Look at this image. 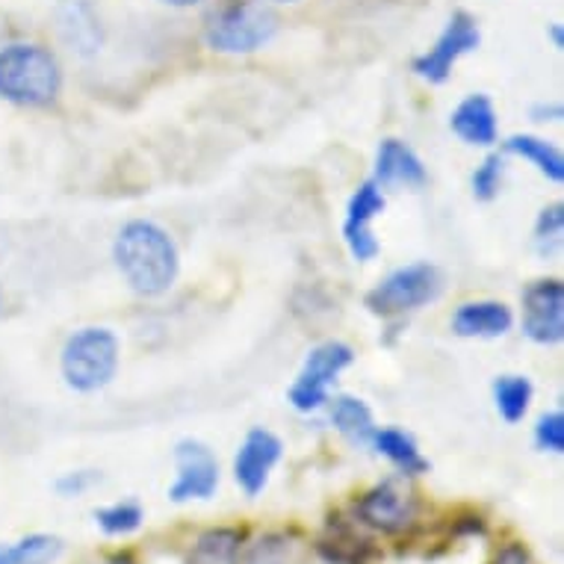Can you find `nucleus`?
Returning a JSON list of instances; mask_svg holds the SVG:
<instances>
[{"label":"nucleus","mask_w":564,"mask_h":564,"mask_svg":"<svg viewBox=\"0 0 564 564\" xmlns=\"http://www.w3.org/2000/svg\"><path fill=\"white\" fill-rule=\"evenodd\" d=\"M112 260L128 288L139 296H163L175 284L181 258L175 240L158 223L133 219L112 242Z\"/></svg>","instance_id":"f257e3e1"},{"label":"nucleus","mask_w":564,"mask_h":564,"mask_svg":"<svg viewBox=\"0 0 564 564\" xmlns=\"http://www.w3.org/2000/svg\"><path fill=\"white\" fill-rule=\"evenodd\" d=\"M63 93V68L56 56L33 42H12L0 47V98L42 110L59 98Z\"/></svg>","instance_id":"f03ea898"},{"label":"nucleus","mask_w":564,"mask_h":564,"mask_svg":"<svg viewBox=\"0 0 564 564\" xmlns=\"http://www.w3.org/2000/svg\"><path fill=\"white\" fill-rule=\"evenodd\" d=\"M278 33L275 12L260 0H228L210 12L204 42L216 54H254Z\"/></svg>","instance_id":"7ed1b4c3"},{"label":"nucleus","mask_w":564,"mask_h":564,"mask_svg":"<svg viewBox=\"0 0 564 564\" xmlns=\"http://www.w3.org/2000/svg\"><path fill=\"white\" fill-rule=\"evenodd\" d=\"M65 384L77 393L107 388L119 370V340L110 328H80L68 337L59 358Z\"/></svg>","instance_id":"20e7f679"},{"label":"nucleus","mask_w":564,"mask_h":564,"mask_svg":"<svg viewBox=\"0 0 564 564\" xmlns=\"http://www.w3.org/2000/svg\"><path fill=\"white\" fill-rule=\"evenodd\" d=\"M444 290V278L432 263H411L390 272L379 288L370 290L367 307L379 316H402L435 302Z\"/></svg>","instance_id":"39448f33"},{"label":"nucleus","mask_w":564,"mask_h":564,"mask_svg":"<svg viewBox=\"0 0 564 564\" xmlns=\"http://www.w3.org/2000/svg\"><path fill=\"white\" fill-rule=\"evenodd\" d=\"M351 364V349L346 343H323L307 355L305 367L299 372V379L290 388V405L311 414L328 402V388H332L337 376Z\"/></svg>","instance_id":"423d86ee"},{"label":"nucleus","mask_w":564,"mask_h":564,"mask_svg":"<svg viewBox=\"0 0 564 564\" xmlns=\"http://www.w3.org/2000/svg\"><path fill=\"white\" fill-rule=\"evenodd\" d=\"M479 42L481 33L476 19L467 15V12H455L453 19L446 21V28L441 30V36L435 39V45L414 59V75L429 80V84H446L449 75H453L455 63L470 51H476Z\"/></svg>","instance_id":"0eeeda50"},{"label":"nucleus","mask_w":564,"mask_h":564,"mask_svg":"<svg viewBox=\"0 0 564 564\" xmlns=\"http://www.w3.org/2000/svg\"><path fill=\"white\" fill-rule=\"evenodd\" d=\"M416 509H420L416 497L405 485H399L397 479H384L381 485L370 488L355 506L361 523H367L376 532H384V535L408 532L414 527Z\"/></svg>","instance_id":"6e6552de"},{"label":"nucleus","mask_w":564,"mask_h":564,"mask_svg":"<svg viewBox=\"0 0 564 564\" xmlns=\"http://www.w3.org/2000/svg\"><path fill=\"white\" fill-rule=\"evenodd\" d=\"M523 332L529 340L541 343V346L564 340V284L558 278H544L527 288Z\"/></svg>","instance_id":"1a4fd4ad"},{"label":"nucleus","mask_w":564,"mask_h":564,"mask_svg":"<svg viewBox=\"0 0 564 564\" xmlns=\"http://www.w3.org/2000/svg\"><path fill=\"white\" fill-rule=\"evenodd\" d=\"M177 479L169 488V500L189 502V500H210L219 488V464L216 455L202 444L186 437L175 449Z\"/></svg>","instance_id":"9d476101"},{"label":"nucleus","mask_w":564,"mask_h":564,"mask_svg":"<svg viewBox=\"0 0 564 564\" xmlns=\"http://www.w3.org/2000/svg\"><path fill=\"white\" fill-rule=\"evenodd\" d=\"M384 210V193L376 181H367V184L358 186V193L349 198V207H346V223H343V240H346V249L351 251V258L372 260L379 254V240L372 234V219Z\"/></svg>","instance_id":"9b49d317"},{"label":"nucleus","mask_w":564,"mask_h":564,"mask_svg":"<svg viewBox=\"0 0 564 564\" xmlns=\"http://www.w3.org/2000/svg\"><path fill=\"white\" fill-rule=\"evenodd\" d=\"M281 441L267 429H251L234 458V479L249 497H258L267 488L269 473L281 462Z\"/></svg>","instance_id":"f8f14e48"},{"label":"nucleus","mask_w":564,"mask_h":564,"mask_svg":"<svg viewBox=\"0 0 564 564\" xmlns=\"http://www.w3.org/2000/svg\"><path fill=\"white\" fill-rule=\"evenodd\" d=\"M56 30L77 56H95L104 45L101 19L89 0H59L56 3Z\"/></svg>","instance_id":"ddd939ff"},{"label":"nucleus","mask_w":564,"mask_h":564,"mask_svg":"<svg viewBox=\"0 0 564 564\" xmlns=\"http://www.w3.org/2000/svg\"><path fill=\"white\" fill-rule=\"evenodd\" d=\"M426 166L416 158L414 151L408 149L399 139H384L376 154V184L384 186H423L426 184Z\"/></svg>","instance_id":"4468645a"},{"label":"nucleus","mask_w":564,"mask_h":564,"mask_svg":"<svg viewBox=\"0 0 564 564\" xmlns=\"http://www.w3.org/2000/svg\"><path fill=\"white\" fill-rule=\"evenodd\" d=\"M455 137L467 145H494L497 142V110L488 95H467L449 116Z\"/></svg>","instance_id":"2eb2a0df"},{"label":"nucleus","mask_w":564,"mask_h":564,"mask_svg":"<svg viewBox=\"0 0 564 564\" xmlns=\"http://www.w3.org/2000/svg\"><path fill=\"white\" fill-rule=\"evenodd\" d=\"M511 323H514V316L502 302H467L455 311L453 332L458 337L490 340V337H502L509 332Z\"/></svg>","instance_id":"dca6fc26"},{"label":"nucleus","mask_w":564,"mask_h":564,"mask_svg":"<svg viewBox=\"0 0 564 564\" xmlns=\"http://www.w3.org/2000/svg\"><path fill=\"white\" fill-rule=\"evenodd\" d=\"M384 458H388L393 467L405 473V476H420V473H429V462L420 453V446L408 432L402 429H376L372 435V444Z\"/></svg>","instance_id":"f3484780"},{"label":"nucleus","mask_w":564,"mask_h":564,"mask_svg":"<svg viewBox=\"0 0 564 564\" xmlns=\"http://www.w3.org/2000/svg\"><path fill=\"white\" fill-rule=\"evenodd\" d=\"M240 529H207L195 538L186 564H240Z\"/></svg>","instance_id":"a211bd4d"},{"label":"nucleus","mask_w":564,"mask_h":564,"mask_svg":"<svg viewBox=\"0 0 564 564\" xmlns=\"http://www.w3.org/2000/svg\"><path fill=\"white\" fill-rule=\"evenodd\" d=\"M506 151L532 163L546 181H553V184H562L564 181V158L553 142H546L541 137H529V133H518V137H511L506 142Z\"/></svg>","instance_id":"6ab92c4d"},{"label":"nucleus","mask_w":564,"mask_h":564,"mask_svg":"<svg viewBox=\"0 0 564 564\" xmlns=\"http://www.w3.org/2000/svg\"><path fill=\"white\" fill-rule=\"evenodd\" d=\"M319 553L328 564H370V558H376V546L355 535L346 523H332L328 538L319 541Z\"/></svg>","instance_id":"aec40b11"},{"label":"nucleus","mask_w":564,"mask_h":564,"mask_svg":"<svg viewBox=\"0 0 564 564\" xmlns=\"http://www.w3.org/2000/svg\"><path fill=\"white\" fill-rule=\"evenodd\" d=\"M332 423L343 437H349L351 444H372L376 423H372L370 408L355 397H337L332 405Z\"/></svg>","instance_id":"412c9836"},{"label":"nucleus","mask_w":564,"mask_h":564,"mask_svg":"<svg viewBox=\"0 0 564 564\" xmlns=\"http://www.w3.org/2000/svg\"><path fill=\"white\" fill-rule=\"evenodd\" d=\"M494 402L506 423H520L532 402V381L527 376H500L494 384Z\"/></svg>","instance_id":"4be33fe9"},{"label":"nucleus","mask_w":564,"mask_h":564,"mask_svg":"<svg viewBox=\"0 0 564 564\" xmlns=\"http://www.w3.org/2000/svg\"><path fill=\"white\" fill-rule=\"evenodd\" d=\"M145 520V511L139 509V502H116V506H104L95 511V523L101 527L104 535L121 538L137 532Z\"/></svg>","instance_id":"5701e85b"},{"label":"nucleus","mask_w":564,"mask_h":564,"mask_svg":"<svg viewBox=\"0 0 564 564\" xmlns=\"http://www.w3.org/2000/svg\"><path fill=\"white\" fill-rule=\"evenodd\" d=\"M63 550V538L47 535V532H33V535L21 538L19 544H12L15 564H54Z\"/></svg>","instance_id":"b1692460"},{"label":"nucleus","mask_w":564,"mask_h":564,"mask_svg":"<svg viewBox=\"0 0 564 564\" xmlns=\"http://www.w3.org/2000/svg\"><path fill=\"white\" fill-rule=\"evenodd\" d=\"M562 234H564V207L562 204H550L541 210L535 223V246L538 251L550 258L558 246H562Z\"/></svg>","instance_id":"393cba45"},{"label":"nucleus","mask_w":564,"mask_h":564,"mask_svg":"<svg viewBox=\"0 0 564 564\" xmlns=\"http://www.w3.org/2000/svg\"><path fill=\"white\" fill-rule=\"evenodd\" d=\"M502 158L500 154H490V158L481 160V166L473 172V195L479 202H494L502 189Z\"/></svg>","instance_id":"a878e982"},{"label":"nucleus","mask_w":564,"mask_h":564,"mask_svg":"<svg viewBox=\"0 0 564 564\" xmlns=\"http://www.w3.org/2000/svg\"><path fill=\"white\" fill-rule=\"evenodd\" d=\"M293 562V544L284 535H263L246 555V564H290Z\"/></svg>","instance_id":"bb28decb"},{"label":"nucleus","mask_w":564,"mask_h":564,"mask_svg":"<svg viewBox=\"0 0 564 564\" xmlns=\"http://www.w3.org/2000/svg\"><path fill=\"white\" fill-rule=\"evenodd\" d=\"M535 444L538 449L544 453H564V414L562 411H553V414H544L538 420L535 426Z\"/></svg>","instance_id":"cd10ccee"},{"label":"nucleus","mask_w":564,"mask_h":564,"mask_svg":"<svg viewBox=\"0 0 564 564\" xmlns=\"http://www.w3.org/2000/svg\"><path fill=\"white\" fill-rule=\"evenodd\" d=\"M98 481H101V473L98 470H72L56 479V490L63 497H80L86 490H93Z\"/></svg>","instance_id":"c85d7f7f"},{"label":"nucleus","mask_w":564,"mask_h":564,"mask_svg":"<svg viewBox=\"0 0 564 564\" xmlns=\"http://www.w3.org/2000/svg\"><path fill=\"white\" fill-rule=\"evenodd\" d=\"M494 564H532V555H529V550L523 544H506L497 553Z\"/></svg>","instance_id":"c756f323"},{"label":"nucleus","mask_w":564,"mask_h":564,"mask_svg":"<svg viewBox=\"0 0 564 564\" xmlns=\"http://www.w3.org/2000/svg\"><path fill=\"white\" fill-rule=\"evenodd\" d=\"M532 116H535V121H555L562 119V107L558 104H541V107L532 110Z\"/></svg>","instance_id":"7c9ffc66"},{"label":"nucleus","mask_w":564,"mask_h":564,"mask_svg":"<svg viewBox=\"0 0 564 564\" xmlns=\"http://www.w3.org/2000/svg\"><path fill=\"white\" fill-rule=\"evenodd\" d=\"M550 39H553V45L558 47V51H562L564 47V33H562V24H550Z\"/></svg>","instance_id":"2f4dec72"},{"label":"nucleus","mask_w":564,"mask_h":564,"mask_svg":"<svg viewBox=\"0 0 564 564\" xmlns=\"http://www.w3.org/2000/svg\"><path fill=\"white\" fill-rule=\"evenodd\" d=\"M0 564H15V555H12V544H0Z\"/></svg>","instance_id":"473e14b6"},{"label":"nucleus","mask_w":564,"mask_h":564,"mask_svg":"<svg viewBox=\"0 0 564 564\" xmlns=\"http://www.w3.org/2000/svg\"><path fill=\"white\" fill-rule=\"evenodd\" d=\"M160 3L175 7V10H186V7H195V3H202V0H160Z\"/></svg>","instance_id":"72a5a7b5"},{"label":"nucleus","mask_w":564,"mask_h":564,"mask_svg":"<svg viewBox=\"0 0 564 564\" xmlns=\"http://www.w3.org/2000/svg\"><path fill=\"white\" fill-rule=\"evenodd\" d=\"M272 3H296V0H272Z\"/></svg>","instance_id":"f704fd0d"},{"label":"nucleus","mask_w":564,"mask_h":564,"mask_svg":"<svg viewBox=\"0 0 564 564\" xmlns=\"http://www.w3.org/2000/svg\"><path fill=\"white\" fill-rule=\"evenodd\" d=\"M0 307H3V293H0Z\"/></svg>","instance_id":"c9c22d12"}]
</instances>
